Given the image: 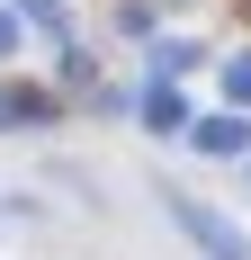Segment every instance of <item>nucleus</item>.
Returning <instances> with one entry per match:
<instances>
[{
    "instance_id": "f257e3e1",
    "label": "nucleus",
    "mask_w": 251,
    "mask_h": 260,
    "mask_svg": "<svg viewBox=\"0 0 251 260\" xmlns=\"http://www.w3.org/2000/svg\"><path fill=\"white\" fill-rule=\"evenodd\" d=\"M179 224H189V234H198V242H206L215 260H251V251H242V242H233V234H225V224H215L206 207H179Z\"/></svg>"
}]
</instances>
